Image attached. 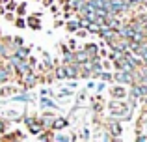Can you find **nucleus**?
Wrapping results in <instances>:
<instances>
[{
	"instance_id": "nucleus-1",
	"label": "nucleus",
	"mask_w": 147,
	"mask_h": 142,
	"mask_svg": "<svg viewBox=\"0 0 147 142\" xmlns=\"http://www.w3.org/2000/svg\"><path fill=\"white\" fill-rule=\"evenodd\" d=\"M28 127H30L32 133H37L41 129V124H37V122H34V120H28Z\"/></svg>"
},
{
	"instance_id": "nucleus-2",
	"label": "nucleus",
	"mask_w": 147,
	"mask_h": 142,
	"mask_svg": "<svg viewBox=\"0 0 147 142\" xmlns=\"http://www.w3.org/2000/svg\"><path fill=\"white\" fill-rule=\"evenodd\" d=\"M75 60H78V62H86V60H88V54H86V51H84V52H78V54L75 56Z\"/></svg>"
},
{
	"instance_id": "nucleus-3",
	"label": "nucleus",
	"mask_w": 147,
	"mask_h": 142,
	"mask_svg": "<svg viewBox=\"0 0 147 142\" xmlns=\"http://www.w3.org/2000/svg\"><path fill=\"white\" fill-rule=\"evenodd\" d=\"M117 80H123V82H130V75H123V73H119V75H117Z\"/></svg>"
},
{
	"instance_id": "nucleus-4",
	"label": "nucleus",
	"mask_w": 147,
	"mask_h": 142,
	"mask_svg": "<svg viewBox=\"0 0 147 142\" xmlns=\"http://www.w3.org/2000/svg\"><path fill=\"white\" fill-rule=\"evenodd\" d=\"M114 95H115V97H123V95H125V90L117 88V90H114Z\"/></svg>"
},
{
	"instance_id": "nucleus-5",
	"label": "nucleus",
	"mask_w": 147,
	"mask_h": 142,
	"mask_svg": "<svg viewBox=\"0 0 147 142\" xmlns=\"http://www.w3.org/2000/svg\"><path fill=\"white\" fill-rule=\"evenodd\" d=\"M28 22H30V26H34V28H37V26H39V22H37L36 19H28Z\"/></svg>"
},
{
	"instance_id": "nucleus-6",
	"label": "nucleus",
	"mask_w": 147,
	"mask_h": 142,
	"mask_svg": "<svg viewBox=\"0 0 147 142\" xmlns=\"http://www.w3.org/2000/svg\"><path fill=\"white\" fill-rule=\"evenodd\" d=\"M65 125V120H58V122H54V127H63Z\"/></svg>"
},
{
	"instance_id": "nucleus-7",
	"label": "nucleus",
	"mask_w": 147,
	"mask_h": 142,
	"mask_svg": "<svg viewBox=\"0 0 147 142\" xmlns=\"http://www.w3.org/2000/svg\"><path fill=\"white\" fill-rule=\"evenodd\" d=\"M78 28V24H76V22H69V30H76Z\"/></svg>"
}]
</instances>
